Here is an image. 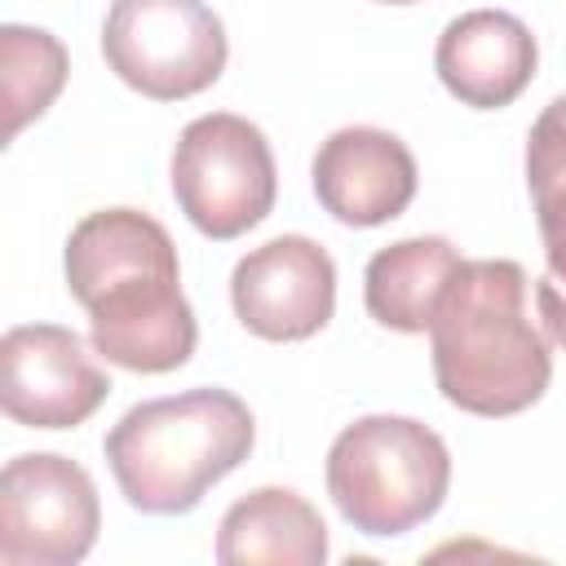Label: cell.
Listing matches in <instances>:
<instances>
[{"instance_id": "9a60e30c", "label": "cell", "mask_w": 566, "mask_h": 566, "mask_svg": "<svg viewBox=\"0 0 566 566\" xmlns=\"http://www.w3.org/2000/svg\"><path fill=\"white\" fill-rule=\"evenodd\" d=\"M526 186L539 221V239H566V93L553 97L526 133Z\"/></svg>"}, {"instance_id": "ba28073f", "label": "cell", "mask_w": 566, "mask_h": 566, "mask_svg": "<svg viewBox=\"0 0 566 566\" xmlns=\"http://www.w3.org/2000/svg\"><path fill=\"white\" fill-rule=\"evenodd\" d=\"M111 394L84 336L57 323H18L0 336V407L27 429H75Z\"/></svg>"}, {"instance_id": "4fadbf2b", "label": "cell", "mask_w": 566, "mask_h": 566, "mask_svg": "<svg viewBox=\"0 0 566 566\" xmlns=\"http://www.w3.org/2000/svg\"><path fill=\"white\" fill-rule=\"evenodd\" d=\"M460 265L464 256L442 234H416L380 248L363 274L367 314L389 332H429Z\"/></svg>"}, {"instance_id": "7a4b0ae2", "label": "cell", "mask_w": 566, "mask_h": 566, "mask_svg": "<svg viewBox=\"0 0 566 566\" xmlns=\"http://www.w3.org/2000/svg\"><path fill=\"white\" fill-rule=\"evenodd\" d=\"M433 380L469 416H517L553 380L548 336L526 314V270L504 256L464 261L433 314Z\"/></svg>"}, {"instance_id": "52a82bcc", "label": "cell", "mask_w": 566, "mask_h": 566, "mask_svg": "<svg viewBox=\"0 0 566 566\" xmlns=\"http://www.w3.org/2000/svg\"><path fill=\"white\" fill-rule=\"evenodd\" d=\"M102 531L97 486L71 455L27 451L0 473V562L75 566Z\"/></svg>"}, {"instance_id": "3957f363", "label": "cell", "mask_w": 566, "mask_h": 566, "mask_svg": "<svg viewBox=\"0 0 566 566\" xmlns=\"http://www.w3.org/2000/svg\"><path fill=\"white\" fill-rule=\"evenodd\" d=\"M256 442L248 402L230 389H186L128 407L106 433V464L137 513H190Z\"/></svg>"}, {"instance_id": "6da1fadb", "label": "cell", "mask_w": 566, "mask_h": 566, "mask_svg": "<svg viewBox=\"0 0 566 566\" xmlns=\"http://www.w3.org/2000/svg\"><path fill=\"white\" fill-rule=\"evenodd\" d=\"M66 287L88 310V340L106 363L142 376L190 363L199 323L181 292L177 243L150 212L80 217L66 239Z\"/></svg>"}, {"instance_id": "5b68a950", "label": "cell", "mask_w": 566, "mask_h": 566, "mask_svg": "<svg viewBox=\"0 0 566 566\" xmlns=\"http://www.w3.org/2000/svg\"><path fill=\"white\" fill-rule=\"evenodd\" d=\"M168 172L177 208L208 239L248 234L270 217L279 195V168L265 133L234 111L190 119L172 146Z\"/></svg>"}, {"instance_id": "5bb4252c", "label": "cell", "mask_w": 566, "mask_h": 566, "mask_svg": "<svg viewBox=\"0 0 566 566\" xmlns=\"http://www.w3.org/2000/svg\"><path fill=\"white\" fill-rule=\"evenodd\" d=\"M71 75L66 44L40 27H0V93H4V142L40 119Z\"/></svg>"}, {"instance_id": "30bf717a", "label": "cell", "mask_w": 566, "mask_h": 566, "mask_svg": "<svg viewBox=\"0 0 566 566\" xmlns=\"http://www.w3.org/2000/svg\"><path fill=\"white\" fill-rule=\"evenodd\" d=\"M310 177L318 203L354 230H371L402 217L420 186L416 155L407 150V142L371 124L336 128L314 150Z\"/></svg>"}, {"instance_id": "7c38bea8", "label": "cell", "mask_w": 566, "mask_h": 566, "mask_svg": "<svg viewBox=\"0 0 566 566\" xmlns=\"http://www.w3.org/2000/svg\"><path fill=\"white\" fill-rule=\"evenodd\" d=\"M221 566H323L327 526L318 509L287 486H256L234 500L217 526Z\"/></svg>"}, {"instance_id": "8fae6325", "label": "cell", "mask_w": 566, "mask_h": 566, "mask_svg": "<svg viewBox=\"0 0 566 566\" xmlns=\"http://www.w3.org/2000/svg\"><path fill=\"white\" fill-rule=\"evenodd\" d=\"M539 66V44L517 13L504 9H469L451 18L433 49V71L442 88L473 106L500 111L517 102Z\"/></svg>"}, {"instance_id": "2e32d148", "label": "cell", "mask_w": 566, "mask_h": 566, "mask_svg": "<svg viewBox=\"0 0 566 566\" xmlns=\"http://www.w3.org/2000/svg\"><path fill=\"white\" fill-rule=\"evenodd\" d=\"M544 279L535 283V305L544 318V332L566 349V243H544Z\"/></svg>"}, {"instance_id": "e0dca14e", "label": "cell", "mask_w": 566, "mask_h": 566, "mask_svg": "<svg viewBox=\"0 0 566 566\" xmlns=\"http://www.w3.org/2000/svg\"><path fill=\"white\" fill-rule=\"evenodd\" d=\"M380 4H416V0H380Z\"/></svg>"}, {"instance_id": "9c48e42d", "label": "cell", "mask_w": 566, "mask_h": 566, "mask_svg": "<svg viewBox=\"0 0 566 566\" xmlns=\"http://www.w3.org/2000/svg\"><path fill=\"white\" fill-rule=\"evenodd\" d=\"M234 318L261 340H310L332 323L336 310V261L305 234H279L230 274Z\"/></svg>"}, {"instance_id": "277c9868", "label": "cell", "mask_w": 566, "mask_h": 566, "mask_svg": "<svg viewBox=\"0 0 566 566\" xmlns=\"http://www.w3.org/2000/svg\"><path fill=\"white\" fill-rule=\"evenodd\" d=\"M451 486L447 442L411 416H363L327 451V495L336 513L371 535L394 539L429 522Z\"/></svg>"}, {"instance_id": "8992f818", "label": "cell", "mask_w": 566, "mask_h": 566, "mask_svg": "<svg viewBox=\"0 0 566 566\" xmlns=\"http://www.w3.org/2000/svg\"><path fill=\"white\" fill-rule=\"evenodd\" d=\"M102 57L133 93L181 102L221 80L230 40L203 0H111Z\"/></svg>"}]
</instances>
